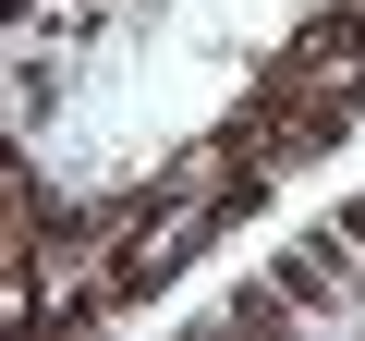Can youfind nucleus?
Listing matches in <instances>:
<instances>
[{
	"instance_id": "1",
	"label": "nucleus",
	"mask_w": 365,
	"mask_h": 341,
	"mask_svg": "<svg viewBox=\"0 0 365 341\" xmlns=\"http://www.w3.org/2000/svg\"><path fill=\"white\" fill-rule=\"evenodd\" d=\"M268 61L304 73V86H353V73H365V0H304L292 37H280Z\"/></svg>"
},
{
	"instance_id": "2",
	"label": "nucleus",
	"mask_w": 365,
	"mask_h": 341,
	"mask_svg": "<svg viewBox=\"0 0 365 341\" xmlns=\"http://www.w3.org/2000/svg\"><path fill=\"white\" fill-rule=\"evenodd\" d=\"M292 317H317L280 268H256V280H232V305H220V329H292Z\"/></svg>"
},
{
	"instance_id": "3",
	"label": "nucleus",
	"mask_w": 365,
	"mask_h": 341,
	"mask_svg": "<svg viewBox=\"0 0 365 341\" xmlns=\"http://www.w3.org/2000/svg\"><path fill=\"white\" fill-rule=\"evenodd\" d=\"M341 98H353V110H365V73H353V86H341Z\"/></svg>"
}]
</instances>
